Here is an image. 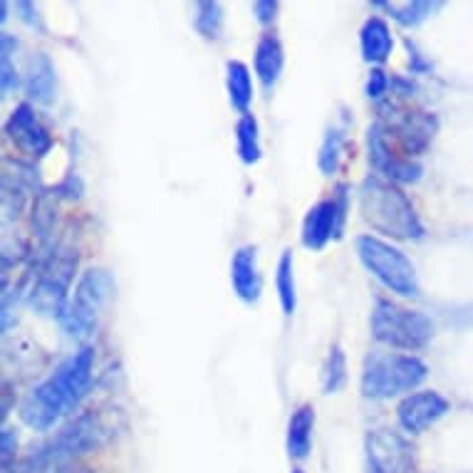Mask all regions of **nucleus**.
<instances>
[{"label": "nucleus", "mask_w": 473, "mask_h": 473, "mask_svg": "<svg viewBox=\"0 0 473 473\" xmlns=\"http://www.w3.org/2000/svg\"><path fill=\"white\" fill-rule=\"evenodd\" d=\"M293 473H305V471H300V468H295V471H293Z\"/></svg>", "instance_id": "nucleus-23"}, {"label": "nucleus", "mask_w": 473, "mask_h": 473, "mask_svg": "<svg viewBox=\"0 0 473 473\" xmlns=\"http://www.w3.org/2000/svg\"><path fill=\"white\" fill-rule=\"evenodd\" d=\"M362 216L369 226L385 236L399 238V241L424 236V226L412 201L406 199V193L379 176H369L362 186Z\"/></svg>", "instance_id": "nucleus-2"}, {"label": "nucleus", "mask_w": 473, "mask_h": 473, "mask_svg": "<svg viewBox=\"0 0 473 473\" xmlns=\"http://www.w3.org/2000/svg\"><path fill=\"white\" fill-rule=\"evenodd\" d=\"M193 26L203 37H219L221 26H223V13H221L219 3H199Z\"/></svg>", "instance_id": "nucleus-19"}, {"label": "nucleus", "mask_w": 473, "mask_h": 473, "mask_svg": "<svg viewBox=\"0 0 473 473\" xmlns=\"http://www.w3.org/2000/svg\"><path fill=\"white\" fill-rule=\"evenodd\" d=\"M275 288H278V295H281V305L285 315H293L295 313V305H298V295H295V275H293V253L285 251L278 263V272H275Z\"/></svg>", "instance_id": "nucleus-18"}, {"label": "nucleus", "mask_w": 473, "mask_h": 473, "mask_svg": "<svg viewBox=\"0 0 473 473\" xmlns=\"http://www.w3.org/2000/svg\"><path fill=\"white\" fill-rule=\"evenodd\" d=\"M344 213H347V193H344V186H340L333 199H324L307 211L303 221V243L313 251H320L333 238H340Z\"/></svg>", "instance_id": "nucleus-6"}, {"label": "nucleus", "mask_w": 473, "mask_h": 473, "mask_svg": "<svg viewBox=\"0 0 473 473\" xmlns=\"http://www.w3.org/2000/svg\"><path fill=\"white\" fill-rule=\"evenodd\" d=\"M283 65H285V55H283V45L275 36H263L261 43L255 45L253 67L258 79L263 82V87H272L278 77H281Z\"/></svg>", "instance_id": "nucleus-14"}, {"label": "nucleus", "mask_w": 473, "mask_h": 473, "mask_svg": "<svg viewBox=\"0 0 473 473\" xmlns=\"http://www.w3.org/2000/svg\"><path fill=\"white\" fill-rule=\"evenodd\" d=\"M313 431H315V409L305 404L293 412L288 421V454L295 461H305L313 451Z\"/></svg>", "instance_id": "nucleus-13"}, {"label": "nucleus", "mask_w": 473, "mask_h": 473, "mask_svg": "<svg viewBox=\"0 0 473 473\" xmlns=\"http://www.w3.org/2000/svg\"><path fill=\"white\" fill-rule=\"evenodd\" d=\"M231 283L236 295L243 303H258L261 290H263V278L258 271V251L253 246L238 248L231 261Z\"/></svg>", "instance_id": "nucleus-12"}, {"label": "nucleus", "mask_w": 473, "mask_h": 473, "mask_svg": "<svg viewBox=\"0 0 473 473\" xmlns=\"http://www.w3.org/2000/svg\"><path fill=\"white\" fill-rule=\"evenodd\" d=\"M342 144H344V129L342 127H333L327 137H324L323 149H320V169L324 174H333L337 169V159H340Z\"/></svg>", "instance_id": "nucleus-20"}, {"label": "nucleus", "mask_w": 473, "mask_h": 473, "mask_svg": "<svg viewBox=\"0 0 473 473\" xmlns=\"http://www.w3.org/2000/svg\"><path fill=\"white\" fill-rule=\"evenodd\" d=\"M8 137L20 149L27 151V154H45L50 149V137L45 132V127L37 122L36 112L30 105H20L13 117L8 119Z\"/></svg>", "instance_id": "nucleus-11"}, {"label": "nucleus", "mask_w": 473, "mask_h": 473, "mask_svg": "<svg viewBox=\"0 0 473 473\" xmlns=\"http://www.w3.org/2000/svg\"><path fill=\"white\" fill-rule=\"evenodd\" d=\"M347 365H344V355L342 350L334 344L333 350H330V362H327V369H324V392L327 395H333L337 392L342 385H344V379H347Z\"/></svg>", "instance_id": "nucleus-21"}, {"label": "nucleus", "mask_w": 473, "mask_h": 473, "mask_svg": "<svg viewBox=\"0 0 473 473\" xmlns=\"http://www.w3.org/2000/svg\"><path fill=\"white\" fill-rule=\"evenodd\" d=\"M369 473H412V444L392 429L369 431L367 437Z\"/></svg>", "instance_id": "nucleus-7"}, {"label": "nucleus", "mask_w": 473, "mask_h": 473, "mask_svg": "<svg viewBox=\"0 0 473 473\" xmlns=\"http://www.w3.org/2000/svg\"><path fill=\"white\" fill-rule=\"evenodd\" d=\"M386 85H389V82H386L385 72H382V70H375V72H372V77H369L367 95H369V97H375V99H377V97L385 95Z\"/></svg>", "instance_id": "nucleus-22"}, {"label": "nucleus", "mask_w": 473, "mask_h": 473, "mask_svg": "<svg viewBox=\"0 0 473 473\" xmlns=\"http://www.w3.org/2000/svg\"><path fill=\"white\" fill-rule=\"evenodd\" d=\"M92 375V350H82L57 367L53 377L37 386L23 404V421L33 429H47L65 409L85 395Z\"/></svg>", "instance_id": "nucleus-1"}, {"label": "nucleus", "mask_w": 473, "mask_h": 473, "mask_svg": "<svg viewBox=\"0 0 473 473\" xmlns=\"http://www.w3.org/2000/svg\"><path fill=\"white\" fill-rule=\"evenodd\" d=\"M427 365L414 355L372 352L362 372V395L367 399H389L412 392L427 379Z\"/></svg>", "instance_id": "nucleus-3"}, {"label": "nucleus", "mask_w": 473, "mask_h": 473, "mask_svg": "<svg viewBox=\"0 0 473 473\" xmlns=\"http://www.w3.org/2000/svg\"><path fill=\"white\" fill-rule=\"evenodd\" d=\"M448 412V402L438 392H414L399 404L396 416L402 424L404 431L409 434H424V431L434 427L444 414Z\"/></svg>", "instance_id": "nucleus-9"}, {"label": "nucleus", "mask_w": 473, "mask_h": 473, "mask_svg": "<svg viewBox=\"0 0 473 473\" xmlns=\"http://www.w3.org/2000/svg\"><path fill=\"white\" fill-rule=\"evenodd\" d=\"M372 334L395 350H421L434 337V323L419 310H406L389 300H377L372 310Z\"/></svg>", "instance_id": "nucleus-4"}, {"label": "nucleus", "mask_w": 473, "mask_h": 473, "mask_svg": "<svg viewBox=\"0 0 473 473\" xmlns=\"http://www.w3.org/2000/svg\"><path fill=\"white\" fill-rule=\"evenodd\" d=\"M357 253L377 281L389 290H395L402 298H416L419 295V281H416V268L399 251V248L389 246L385 241L375 236L357 238Z\"/></svg>", "instance_id": "nucleus-5"}, {"label": "nucleus", "mask_w": 473, "mask_h": 473, "mask_svg": "<svg viewBox=\"0 0 473 473\" xmlns=\"http://www.w3.org/2000/svg\"><path fill=\"white\" fill-rule=\"evenodd\" d=\"M226 87L231 105L236 107L241 114H248V107L253 102V79H251V70L243 62L231 60L226 65Z\"/></svg>", "instance_id": "nucleus-16"}, {"label": "nucleus", "mask_w": 473, "mask_h": 473, "mask_svg": "<svg viewBox=\"0 0 473 473\" xmlns=\"http://www.w3.org/2000/svg\"><path fill=\"white\" fill-rule=\"evenodd\" d=\"M362 55L365 60L372 65H382V62L392 55L395 40H392V30L382 18H369L360 33Z\"/></svg>", "instance_id": "nucleus-15"}, {"label": "nucleus", "mask_w": 473, "mask_h": 473, "mask_svg": "<svg viewBox=\"0 0 473 473\" xmlns=\"http://www.w3.org/2000/svg\"><path fill=\"white\" fill-rule=\"evenodd\" d=\"M236 149L238 157L246 164H255L261 159V137H258V122L251 112L241 114L236 122Z\"/></svg>", "instance_id": "nucleus-17"}, {"label": "nucleus", "mask_w": 473, "mask_h": 473, "mask_svg": "<svg viewBox=\"0 0 473 473\" xmlns=\"http://www.w3.org/2000/svg\"><path fill=\"white\" fill-rule=\"evenodd\" d=\"M369 161L392 184H396V181H404V184L406 181H416L421 174L419 164H414L412 159H404L389 149V141H386L382 124H375L369 129Z\"/></svg>", "instance_id": "nucleus-10"}, {"label": "nucleus", "mask_w": 473, "mask_h": 473, "mask_svg": "<svg viewBox=\"0 0 473 473\" xmlns=\"http://www.w3.org/2000/svg\"><path fill=\"white\" fill-rule=\"evenodd\" d=\"M114 283L105 271H87L85 278L79 281L77 290H75V298L70 305V323L72 330L77 327L82 333H89L97 323L99 310L105 307L107 298L112 295Z\"/></svg>", "instance_id": "nucleus-8"}]
</instances>
